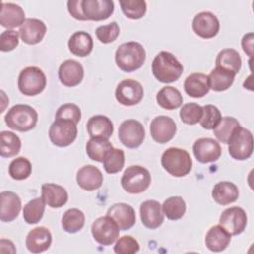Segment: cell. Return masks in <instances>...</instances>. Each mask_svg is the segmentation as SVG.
<instances>
[{
  "label": "cell",
  "instance_id": "cell-1",
  "mask_svg": "<svg viewBox=\"0 0 254 254\" xmlns=\"http://www.w3.org/2000/svg\"><path fill=\"white\" fill-rule=\"evenodd\" d=\"M184 67L178 59L170 52H160L152 63V72L154 76L163 83H171L178 80Z\"/></svg>",
  "mask_w": 254,
  "mask_h": 254
},
{
  "label": "cell",
  "instance_id": "cell-2",
  "mask_svg": "<svg viewBox=\"0 0 254 254\" xmlns=\"http://www.w3.org/2000/svg\"><path fill=\"white\" fill-rule=\"evenodd\" d=\"M145 60V49L138 42L121 44L115 52L116 64L125 72H132L139 69L144 64Z\"/></svg>",
  "mask_w": 254,
  "mask_h": 254
},
{
  "label": "cell",
  "instance_id": "cell-3",
  "mask_svg": "<svg viewBox=\"0 0 254 254\" xmlns=\"http://www.w3.org/2000/svg\"><path fill=\"white\" fill-rule=\"evenodd\" d=\"M162 167L174 177H184L192 168V161L190 154L180 148L167 149L161 158Z\"/></svg>",
  "mask_w": 254,
  "mask_h": 254
},
{
  "label": "cell",
  "instance_id": "cell-4",
  "mask_svg": "<svg viewBox=\"0 0 254 254\" xmlns=\"http://www.w3.org/2000/svg\"><path fill=\"white\" fill-rule=\"evenodd\" d=\"M5 122L13 130L27 132L35 128L38 122V113L30 105L16 104L8 110Z\"/></svg>",
  "mask_w": 254,
  "mask_h": 254
},
{
  "label": "cell",
  "instance_id": "cell-5",
  "mask_svg": "<svg viewBox=\"0 0 254 254\" xmlns=\"http://www.w3.org/2000/svg\"><path fill=\"white\" fill-rule=\"evenodd\" d=\"M228 153L238 161H244L253 153V135L248 130L238 126L228 140Z\"/></svg>",
  "mask_w": 254,
  "mask_h": 254
},
{
  "label": "cell",
  "instance_id": "cell-6",
  "mask_svg": "<svg viewBox=\"0 0 254 254\" xmlns=\"http://www.w3.org/2000/svg\"><path fill=\"white\" fill-rule=\"evenodd\" d=\"M46 84V75L37 66H28L22 69L18 77L19 90L27 96H35L41 93L45 89Z\"/></svg>",
  "mask_w": 254,
  "mask_h": 254
},
{
  "label": "cell",
  "instance_id": "cell-7",
  "mask_svg": "<svg viewBox=\"0 0 254 254\" xmlns=\"http://www.w3.org/2000/svg\"><path fill=\"white\" fill-rule=\"evenodd\" d=\"M150 184L149 171L139 165L128 167L121 178V186L129 193H141L149 188Z\"/></svg>",
  "mask_w": 254,
  "mask_h": 254
},
{
  "label": "cell",
  "instance_id": "cell-8",
  "mask_svg": "<svg viewBox=\"0 0 254 254\" xmlns=\"http://www.w3.org/2000/svg\"><path fill=\"white\" fill-rule=\"evenodd\" d=\"M77 136L76 124L71 120L56 119L49 129L51 142L58 147H67Z\"/></svg>",
  "mask_w": 254,
  "mask_h": 254
},
{
  "label": "cell",
  "instance_id": "cell-9",
  "mask_svg": "<svg viewBox=\"0 0 254 254\" xmlns=\"http://www.w3.org/2000/svg\"><path fill=\"white\" fill-rule=\"evenodd\" d=\"M119 227L108 215L95 219L91 225V233L96 242L101 245H111L119 237Z\"/></svg>",
  "mask_w": 254,
  "mask_h": 254
},
{
  "label": "cell",
  "instance_id": "cell-10",
  "mask_svg": "<svg viewBox=\"0 0 254 254\" xmlns=\"http://www.w3.org/2000/svg\"><path fill=\"white\" fill-rule=\"evenodd\" d=\"M118 138L125 147L130 149L138 148L145 139L144 126L135 119H127L119 126Z\"/></svg>",
  "mask_w": 254,
  "mask_h": 254
},
{
  "label": "cell",
  "instance_id": "cell-11",
  "mask_svg": "<svg viewBox=\"0 0 254 254\" xmlns=\"http://www.w3.org/2000/svg\"><path fill=\"white\" fill-rule=\"evenodd\" d=\"M144 96V89L142 84L131 78H127L119 82L115 90L116 100L125 106H132L138 104Z\"/></svg>",
  "mask_w": 254,
  "mask_h": 254
},
{
  "label": "cell",
  "instance_id": "cell-12",
  "mask_svg": "<svg viewBox=\"0 0 254 254\" xmlns=\"http://www.w3.org/2000/svg\"><path fill=\"white\" fill-rule=\"evenodd\" d=\"M219 224L231 235L241 234L247 224V215L243 208L232 206L222 211Z\"/></svg>",
  "mask_w": 254,
  "mask_h": 254
},
{
  "label": "cell",
  "instance_id": "cell-13",
  "mask_svg": "<svg viewBox=\"0 0 254 254\" xmlns=\"http://www.w3.org/2000/svg\"><path fill=\"white\" fill-rule=\"evenodd\" d=\"M191 26L193 32L202 39H211L215 37L220 28L217 17L208 11L196 14L192 20Z\"/></svg>",
  "mask_w": 254,
  "mask_h": 254
},
{
  "label": "cell",
  "instance_id": "cell-14",
  "mask_svg": "<svg viewBox=\"0 0 254 254\" xmlns=\"http://www.w3.org/2000/svg\"><path fill=\"white\" fill-rule=\"evenodd\" d=\"M177 132L175 121L165 115L155 117L150 124V133L154 141L159 144H165L171 141Z\"/></svg>",
  "mask_w": 254,
  "mask_h": 254
},
{
  "label": "cell",
  "instance_id": "cell-15",
  "mask_svg": "<svg viewBox=\"0 0 254 254\" xmlns=\"http://www.w3.org/2000/svg\"><path fill=\"white\" fill-rule=\"evenodd\" d=\"M195 159L202 164L215 162L221 156V147L212 138H199L192 147Z\"/></svg>",
  "mask_w": 254,
  "mask_h": 254
},
{
  "label": "cell",
  "instance_id": "cell-16",
  "mask_svg": "<svg viewBox=\"0 0 254 254\" xmlns=\"http://www.w3.org/2000/svg\"><path fill=\"white\" fill-rule=\"evenodd\" d=\"M81 8L86 20L102 21L112 15L114 3L112 0H82Z\"/></svg>",
  "mask_w": 254,
  "mask_h": 254
},
{
  "label": "cell",
  "instance_id": "cell-17",
  "mask_svg": "<svg viewBox=\"0 0 254 254\" xmlns=\"http://www.w3.org/2000/svg\"><path fill=\"white\" fill-rule=\"evenodd\" d=\"M59 79L60 81L68 87L78 85L83 79L84 70L82 64L75 60H65L59 67Z\"/></svg>",
  "mask_w": 254,
  "mask_h": 254
},
{
  "label": "cell",
  "instance_id": "cell-18",
  "mask_svg": "<svg viewBox=\"0 0 254 254\" xmlns=\"http://www.w3.org/2000/svg\"><path fill=\"white\" fill-rule=\"evenodd\" d=\"M47 32L45 23L39 19L28 18L19 29L21 40L28 45H36L40 43Z\"/></svg>",
  "mask_w": 254,
  "mask_h": 254
},
{
  "label": "cell",
  "instance_id": "cell-19",
  "mask_svg": "<svg viewBox=\"0 0 254 254\" xmlns=\"http://www.w3.org/2000/svg\"><path fill=\"white\" fill-rule=\"evenodd\" d=\"M140 215L142 223L150 229H156L164 222V213L159 201L149 199L141 203Z\"/></svg>",
  "mask_w": 254,
  "mask_h": 254
},
{
  "label": "cell",
  "instance_id": "cell-20",
  "mask_svg": "<svg viewBox=\"0 0 254 254\" xmlns=\"http://www.w3.org/2000/svg\"><path fill=\"white\" fill-rule=\"evenodd\" d=\"M107 215L116 222L120 230H128L133 227L136 222V214L134 208L124 202L111 205L107 210Z\"/></svg>",
  "mask_w": 254,
  "mask_h": 254
},
{
  "label": "cell",
  "instance_id": "cell-21",
  "mask_svg": "<svg viewBox=\"0 0 254 254\" xmlns=\"http://www.w3.org/2000/svg\"><path fill=\"white\" fill-rule=\"evenodd\" d=\"M76 182L84 190H95L102 186L103 175L97 167L93 165H85L77 171Z\"/></svg>",
  "mask_w": 254,
  "mask_h": 254
},
{
  "label": "cell",
  "instance_id": "cell-22",
  "mask_svg": "<svg viewBox=\"0 0 254 254\" xmlns=\"http://www.w3.org/2000/svg\"><path fill=\"white\" fill-rule=\"evenodd\" d=\"M52 233L44 226H38L29 231L26 237L27 249L32 253H41L50 248Z\"/></svg>",
  "mask_w": 254,
  "mask_h": 254
},
{
  "label": "cell",
  "instance_id": "cell-23",
  "mask_svg": "<svg viewBox=\"0 0 254 254\" xmlns=\"http://www.w3.org/2000/svg\"><path fill=\"white\" fill-rule=\"evenodd\" d=\"M1 207H0V219L3 222H10L16 219L21 210V198L20 196L10 190L2 191L0 194Z\"/></svg>",
  "mask_w": 254,
  "mask_h": 254
},
{
  "label": "cell",
  "instance_id": "cell-24",
  "mask_svg": "<svg viewBox=\"0 0 254 254\" xmlns=\"http://www.w3.org/2000/svg\"><path fill=\"white\" fill-rule=\"evenodd\" d=\"M25 20V12L19 5L6 2L1 3L0 24L2 27L8 30L21 27Z\"/></svg>",
  "mask_w": 254,
  "mask_h": 254
},
{
  "label": "cell",
  "instance_id": "cell-25",
  "mask_svg": "<svg viewBox=\"0 0 254 254\" xmlns=\"http://www.w3.org/2000/svg\"><path fill=\"white\" fill-rule=\"evenodd\" d=\"M184 89L186 93L194 98L203 97L210 89L208 75L201 72H194L190 74L184 82Z\"/></svg>",
  "mask_w": 254,
  "mask_h": 254
},
{
  "label": "cell",
  "instance_id": "cell-26",
  "mask_svg": "<svg viewBox=\"0 0 254 254\" xmlns=\"http://www.w3.org/2000/svg\"><path fill=\"white\" fill-rule=\"evenodd\" d=\"M42 198L50 207L60 208L66 203L68 194L64 187L47 183L42 185Z\"/></svg>",
  "mask_w": 254,
  "mask_h": 254
},
{
  "label": "cell",
  "instance_id": "cell-27",
  "mask_svg": "<svg viewBox=\"0 0 254 254\" xmlns=\"http://www.w3.org/2000/svg\"><path fill=\"white\" fill-rule=\"evenodd\" d=\"M90 138L109 139L113 133V123L104 115H94L89 118L86 124Z\"/></svg>",
  "mask_w": 254,
  "mask_h": 254
},
{
  "label": "cell",
  "instance_id": "cell-28",
  "mask_svg": "<svg viewBox=\"0 0 254 254\" xmlns=\"http://www.w3.org/2000/svg\"><path fill=\"white\" fill-rule=\"evenodd\" d=\"M231 240L228 233L220 224L212 226L205 236V245L212 252H220L226 249Z\"/></svg>",
  "mask_w": 254,
  "mask_h": 254
},
{
  "label": "cell",
  "instance_id": "cell-29",
  "mask_svg": "<svg viewBox=\"0 0 254 254\" xmlns=\"http://www.w3.org/2000/svg\"><path fill=\"white\" fill-rule=\"evenodd\" d=\"M211 195L218 204L227 205L236 201L239 196V190L235 184L224 181L217 183L213 187Z\"/></svg>",
  "mask_w": 254,
  "mask_h": 254
},
{
  "label": "cell",
  "instance_id": "cell-30",
  "mask_svg": "<svg viewBox=\"0 0 254 254\" xmlns=\"http://www.w3.org/2000/svg\"><path fill=\"white\" fill-rule=\"evenodd\" d=\"M67 45L69 51L74 56L86 57L93 49V40L87 32L78 31L70 36Z\"/></svg>",
  "mask_w": 254,
  "mask_h": 254
},
{
  "label": "cell",
  "instance_id": "cell-31",
  "mask_svg": "<svg viewBox=\"0 0 254 254\" xmlns=\"http://www.w3.org/2000/svg\"><path fill=\"white\" fill-rule=\"evenodd\" d=\"M235 75L236 74L231 70L216 66L208 75L210 88L214 91H224L228 89L233 84Z\"/></svg>",
  "mask_w": 254,
  "mask_h": 254
},
{
  "label": "cell",
  "instance_id": "cell-32",
  "mask_svg": "<svg viewBox=\"0 0 254 254\" xmlns=\"http://www.w3.org/2000/svg\"><path fill=\"white\" fill-rule=\"evenodd\" d=\"M156 100L162 108L168 110L177 109L183 104V96L181 92L173 86H165L159 90Z\"/></svg>",
  "mask_w": 254,
  "mask_h": 254
},
{
  "label": "cell",
  "instance_id": "cell-33",
  "mask_svg": "<svg viewBox=\"0 0 254 254\" xmlns=\"http://www.w3.org/2000/svg\"><path fill=\"white\" fill-rule=\"evenodd\" d=\"M216 66L233 71L235 74L239 72L242 60L239 53L234 49H223L216 57Z\"/></svg>",
  "mask_w": 254,
  "mask_h": 254
},
{
  "label": "cell",
  "instance_id": "cell-34",
  "mask_svg": "<svg viewBox=\"0 0 254 254\" xmlns=\"http://www.w3.org/2000/svg\"><path fill=\"white\" fill-rule=\"evenodd\" d=\"M113 148L112 144L103 138H90L85 146L89 159L96 162H103L105 155Z\"/></svg>",
  "mask_w": 254,
  "mask_h": 254
},
{
  "label": "cell",
  "instance_id": "cell-35",
  "mask_svg": "<svg viewBox=\"0 0 254 254\" xmlns=\"http://www.w3.org/2000/svg\"><path fill=\"white\" fill-rule=\"evenodd\" d=\"M85 222L84 213L78 208L67 209L62 217V226L68 233H76L82 229Z\"/></svg>",
  "mask_w": 254,
  "mask_h": 254
},
{
  "label": "cell",
  "instance_id": "cell-36",
  "mask_svg": "<svg viewBox=\"0 0 254 254\" xmlns=\"http://www.w3.org/2000/svg\"><path fill=\"white\" fill-rule=\"evenodd\" d=\"M21 149V140L13 132L2 131L0 133V155L3 158L16 156Z\"/></svg>",
  "mask_w": 254,
  "mask_h": 254
},
{
  "label": "cell",
  "instance_id": "cell-37",
  "mask_svg": "<svg viewBox=\"0 0 254 254\" xmlns=\"http://www.w3.org/2000/svg\"><path fill=\"white\" fill-rule=\"evenodd\" d=\"M46 202L42 197H36L30 200L25 204L23 209V217L24 220L28 224H36L38 223L45 212Z\"/></svg>",
  "mask_w": 254,
  "mask_h": 254
},
{
  "label": "cell",
  "instance_id": "cell-38",
  "mask_svg": "<svg viewBox=\"0 0 254 254\" xmlns=\"http://www.w3.org/2000/svg\"><path fill=\"white\" fill-rule=\"evenodd\" d=\"M162 210L168 219L178 220L181 219L186 212V202L182 196H171L164 201Z\"/></svg>",
  "mask_w": 254,
  "mask_h": 254
},
{
  "label": "cell",
  "instance_id": "cell-39",
  "mask_svg": "<svg viewBox=\"0 0 254 254\" xmlns=\"http://www.w3.org/2000/svg\"><path fill=\"white\" fill-rule=\"evenodd\" d=\"M238 126H240V124L234 117H230V116L221 117L220 122L213 129V135L216 137L218 141L224 144H227L233 131Z\"/></svg>",
  "mask_w": 254,
  "mask_h": 254
},
{
  "label": "cell",
  "instance_id": "cell-40",
  "mask_svg": "<svg viewBox=\"0 0 254 254\" xmlns=\"http://www.w3.org/2000/svg\"><path fill=\"white\" fill-rule=\"evenodd\" d=\"M8 171L12 179L17 181L26 180L32 173V164L27 158L18 157L10 163Z\"/></svg>",
  "mask_w": 254,
  "mask_h": 254
},
{
  "label": "cell",
  "instance_id": "cell-41",
  "mask_svg": "<svg viewBox=\"0 0 254 254\" xmlns=\"http://www.w3.org/2000/svg\"><path fill=\"white\" fill-rule=\"evenodd\" d=\"M124 162H125V156H124L123 150L112 148L105 155L102 163L106 173L116 174L122 170L124 166Z\"/></svg>",
  "mask_w": 254,
  "mask_h": 254
},
{
  "label": "cell",
  "instance_id": "cell-42",
  "mask_svg": "<svg viewBox=\"0 0 254 254\" xmlns=\"http://www.w3.org/2000/svg\"><path fill=\"white\" fill-rule=\"evenodd\" d=\"M119 5L124 15L130 19H141L147 11V4L144 0H120Z\"/></svg>",
  "mask_w": 254,
  "mask_h": 254
},
{
  "label": "cell",
  "instance_id": "cell-43",
  "mask_svg": "<svg viewBox=\"0 0 254 254\" xmlns=\"http://www.w3.org/2000/svg\"><path fill=\"white\" fill-rule=\"evenodd\" d=\"M202 112V106L198 105L197 103H186L180 110V117L184 123L194 125L200 121Z\"/></svg>",
  "mask_w": 254,
  "mask_h": 254
},
{
  "label": "cell",
  "instance_id": "cell-44",
  "mask_svg": "<svg viewBox=\"0 0 254 254\" xmlns=\"http://www.w3.org/2000/svg\"><path fill=\"white\" fill-rule=\"evenodd\" d=\"M202 117L199 121L202 128L210 130L214 129L221 120V113L219 109L211 104L202 106Z\"/></svg>",
  "mask_w": 254,
  "mask_h": 254
},
{
  "label": "cell",
  "instance_id": "cell-45",
  "mask_svg": "<svg viewBox=\"0 0 254 254\" xmlns=\"http://www.w3.org/2000/svg\"><path fill=\"white\" fill-rule=\"evenodd\" d=\"M120 29L116 22H111L108 25L99 26L95 30V35L97 39L103 44H109L114 42L119 36Z\"/></svg>",
  "mask_w": 254,
  "mask_h": 254
},
{
  "label": "cell",
  "instance_id": "cell-46",
  "mask_svg": "<svg viewBox=\"0 0 254 254\" xmlns=\"http://www.w3.org/2000/svg\"><path fill=\"white\" fill-rule=\"evenodd\" d=\"M140 245L138 241L131 235L120 237L114 245V252L117 254H134L138 252Z\"/></svg>",
  "mask_w": 254,
  "mask_h": 254
},
{
  "label": "cell",
  "instance_id": "cell-47",
  "mask_svg": "<svg viewBox=\"0 0 254 254\" xmlns=\"http://www.w3.org/2000/svg\"><path fill=\"white\" fill-rule=\"evenodd\" d=\"M81 111L80 108L74 103H65L61 105L56 112V119L71 120L75 124L80 121Z\"/></svg>",
  "mask_w": 254,
  "mask_h": 254
},
{
  "label": "cell",
  "instance_id": "cell-48",
  "mask_svg": "<svg viewBox=\"0 0 254 254\" xmlns=\"http://www.w3.org/2000/svg\"><path fill=\"white\" fill-rule=\"evenodd\" d=\"M19 32L6 30L0 35V50L2 52L13 51L19 45Z\"/></svg>",
  "mask_w": 254,
  "mask_h": 254
},
{
  "label": "cell",
  "instance_id": "cell-49",
  "mask_svg": "<svg viewBox=\"0 0 254 254\" xmlns=\"http://www.w3.org/2000/svg\"><path fill=\"white\" fill-rule=\"evenodd\" d=\"M82 0H68L67 1V10L68 13L76 20L86 21V18L83 15L81 8Z\"/></svg>",
  "mask_w": 254,
  "mask_h": 254
},
{
  "label": "cell",
  "instance_id": "cell-50",
  "mask_svg": "<svg viewBox=\"0 0 254 254\" xmlns=\"http://www.w3.org/2000/svg\"><path fill=\"white\" fill-rule=\"evenodd\" d=\"M243 51L249 56L252 57V50H253V34L249 33L243 36L241 41Z\"/></svg>",
  "mask_w": 254,
  "mask_h": 254
}]
</instances>
